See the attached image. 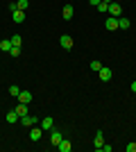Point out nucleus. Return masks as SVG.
<instances>
[{
  "instance_id": "obj_1",
  "label": "nucleus",
  "mask_w": 136,
  "mask_h": 152,
  "mask_svg": "<svg viewBox=\"0 0 136 152\" xmlns=\"http://www.w3.org/2000/svg\"><path fill=\"white\" fill-rule=\"evenodd\" d=\"M97 75H100V80H102V82H109L111 77H113V70L107 68V66H102V68L97 70Z\"/></svg>"
},
{
  "instance_id": "obj_2",
  "label": "nucleus",
  "mask_w": 136,
  "mask_h": 152,
  "mask_svg": "<svg viewBox=\"0 0 136 152\" xmlns=\"http://www.w3.org/2000/svg\"><path fill=\"white\" fill-rule=\"evenodd\" d=\"M18 123H23V125H25V127H32V125H36V123H41L39 121V118H36V116H20V121Z\"/></svg>"
},
{
  "instance_id": "obj_3",
  "label": "nucleus",
  "mask_w": 136,
  "mask_h": 152,
  "mask_svg": "<svg viewBox=\"0 0 136 152\" xmlns=\"http://www.w3.org/2000/svg\"><path fill=\"white\" fill-rule=\"evenodd\" d=\"M59 45H61L64 50H71L73 48V39L68 37V34H61V37H59Z\"/></svg>"
},
{
  "instance_id": "obj_4",
  "label": "nucleus",
  "mask_w": 136,
  "mask_h": 152,
  "mask_svg": "<svg viewBox=\"0 0 136 152\" xmlns=\"http://www.w3.org/2000/svg\"><path fill=\"white\" fill-rule=\"evenodd\" d=\"M104 27L109 32H113V30H118V16H109V18L104 20Z\"/></svg>"
},
{
  "instance_id": "obj_5",
  "label": "nucleus",
  "mask_w": 136,
  "mask_h": 152,
  "mask_svg": "<svg viewBox=\"0 0 136 152\" xmlns=\"http://www.w3.org/2000/svg\"><path fill=\"white\" fill-rule=\"evenodd\" d=\"M61 132H57V129H50V145H59L61 143Z\"/></svg>"
},
{
  "instance_id": "obj_6",
  "label": "nucleus",
  "mask_w": 136,
  "mask_h": 152,
  "mask_svg": "<svg viewBox=\"0 0 136 152\" xmlns=\"http://www.w3.org/2000/svg\"><path fill=\"white\" fill-rule=\"evenodd\" d=\"M102 145H104V134H102V132H95V139H93V148H95V150H102Z\"/></svg>"
},
{
  "instance_id": "obj_7",
  "label": "nucleus",
  "mask_w": 136,
  "mask_h": 152,
  "mask_svg": "<svg viewBox=\"0 0 136 152\" xmlns=\"http://www.w3.org/2000/svg\"><path fill=\"white\" fill-rule=\"evenodd\" d=\"M39 125H41V129H45V132H50V129H55V127H52L55 123H52V118H50V116H45V118H41V123H39Z\"/></svg>"
},
{
  "instance_id": "obj_8",
  "label": "nucleus",
  "mask_w": 136,
  "mask_h": 152,
  "mask_svg": "<svg viewBox=\"0 0 136 152\" xmlns=\"http://www.w3.org/2000/svg\"><path fill=\"white\" fill-rule=\"evenodd\" d=\"M109 16H120V14H123V9H120V5H118V2H109Z\"/></svg>"
},
{
  "instance_id": "obj_9",
  "label": "nucleus",
  "mask_w": 136,
  "mask_h": 152,
  "mask_svg": "<svg viewBox=\"0 0 136 152\" xmlns=\"http://www.w3.org/2000/svg\"><path fill=\"white\" fill-rule=\"evenodd\" d=\"M61 16H64V20H71L73 16H75V9H73L71 5H66L64 9H61Z\"/></svg>"
},
{
  "instance_id": "obj_10",
  "label": "nucleus",
  "mask_w": 136,
  "mask_h": 152,
  "mask_svg": "<svg viewBox=\"0 0 136 152\" xmlns=\"http://www.w3.org/2000/svg\"><path fill=\"white\" fill-rule=\"evenodd\" d=\"M41 134H43V129L32 125V129H30V139H32V141H41Z\"/></svg>"
},
{
  "instance_id": "obj_11",
  "label": "nucleus",
  "mask_w": 136,
  "mask_h": 152,
  "mask_svg": "<svg viewBox=\"0 0 136 152\" xmlns=\"http://www.w3.org/2000/svg\"><path fill=\"white\" fill-rule=\"evenodd\" d=\"M57 150H59V152H71V150H73L71 141H68V139H61V143L57 145Z\"/></svg>"
},
{
  "instance_id": "obj_12",
  "label": "nucleus",
  "mask_w": 136,
  "mask_h": 152,
  "mask_svg": "<svg viewBox=\"0 0 136 152\" xmlns=\"http://www.w3.org/2000/svg\"><path fill=\"white\" fill-rule=\"evenodd\" d=\"M18 102H25V104H30V102H32V91H20Z\"/></svg>"
},
{
  "instance_id": "obj_13",
  "label": "nucleus",
  "mask_w": 136,
  "mask_h": 152,
  "mask_svg": "<svg viewBox=\"0 0 136 152\" xmlns=\"http://www.w3.org/2000/svg\"><path fill=\"white\" fill-rule=\"evenodd\" d=\"M129 27H132L129 18H120V16H118V30H129Z\"/></svg>"
},
{
  "instance_id": "obj_14",
  "label": "nucleus",
  "mask_w": 136,
  "mask_h": 152,
  "mask_svg": "<svg viewBox=\"0 0 136 152\" xmlns=\"http://www.w3.org/2000/svg\"><path fill=\"white\" fill-rule=\"evenodd\" d=\"M14 14V23H23L25 20V12L23 9H16V12H12Z\"/></svg>"
},
{
  "instance_id": "obj_15",
  "label": "nucleus",
  "mask_w": 136,
  "mask_h": 152,
  "mask_svg": "<svg viewBox=\"0 0 136 152\" xmlns=\"http://www.w3.org/2000/svg\"><path fill=\"white\" fill-rule=\"evenodd\" d=\"M20 121V116L16 114V109H14V111H9V114H7V123H12V125H16V123Z\"/></svg>"
},
{
  "instance_id": "obj_16",
  "label": "nucleus",
  "mask_w": 136,
  "mask_h": 152,
  "mask_svg": "<svg viewBox=\"0 0 136 152\" xmlns=\"http://www.w3.org/2000/svg\"><path fill=\"white\" fill-rule=\"evenodd\" d=\"M0 50H2V52L12 50V39H2V41H0Z\"/></svg>"
},
{
  "instance_id": "obj_17",
  "label": "nucleus",
  "mask_w": 136,
  "mask_h": 152,
  "mask_svg": "<svg viewBox=\"0 0 136 152\" xmlns=\"http://www.w3.org/2000/svg\"><path fill=\"white\" fill-rule=\"evenodd\" d=\"M27 111H30V109H27L25 102H18V104H16V114H18V116H25Z\"/></svg>"
},
{
  "instance_id": "obj_18",
  "label": "nucleus",
  "mask_w": 136,
  "mask_h": 152,
  "mask_svg": "<svg viewBox=\"0 0 136 152\" xmlns=\"http://www.w3.org/2000/svg\"><path fill=\"white\" fill-rule=\"evenodd\" d=\"M27 7H30V0H16V9H23V12H25Z\"/></svg>"
},
{
  "instance_id": "obj_19",
  "label": "nucleus",
  "mask_w": 136,
  "mask_h": 152,
  "mask_svg": "<svg viewBox=\"0 0 136 152\" xmlns=\"http://www.w3.org/2000/svg\"><path fill=\"white\" fill-rule=\"evenodd\" d=\"M9 95H12V98H18V95H20V89L16 86V84H12V86H9Z\"/></svg>"
},
{
  "instance_id": "obj_20",
  "label": "nucleus",
  "mask_w": 136,
  "mask_h": 152,
  "mask_svg": "<svg viewBox=\"0 0 136 152\" xmlns=\"http://www.w3.org/2000/svg\"><path fill=\"white\" fill-rule=\"evenodd\" d=\"M97 12H100V14H107V12H109V2H100V5H97Z\"/></svg>"
},
{
  "instance_id": "obj_21",
  "label": "nucleus",
  "mask_w": 136,
  "mask_h": 152,
  "mask_svg": "<svg viewBox=\"0 0 136 152\" xmlns=\"http://www.w3.org/2000/svg\"><path fill=\"white\" fill-rule=\"evenodd\" d=\"M89 68H91V70H100V68H102V64L97 61V59H93V61L89 64Z\"/></svg>"
},
{
  "instance_id": "obj_22",
  "label": "nucleus",
  "mask_w": 136,
  "mask_h": 152,
  "mask_svg": "<svg viewBox=\"0 0 136 152\" xmlns=\"http://www.w3.org/2000/svg\"><path fill=\"white\" fill-rule=\"evenodd\" d=\"M9 55H12V57H18V55H20V45H12Z\"/></svg>"
},
{
  "instance_id": "obj_23",
  "label": "nucleus",
  "mask_w": 136,
  "mask_h": 152,
  "mask_svg": "<svg viewBox=\"0 0 136 152\" xmlns=\"http://www.w3.org/2000/svg\"><path fill=\"white\" fill-rule=\"evenodd\" d=\"M20 43H23L20 34H14V37H12V45H20Z\"/></svg>"
},
{
  "instance_id": "obj_24",
  "label": "nucleus",
  "mask_w": 136,
  "mask_h": 152,
  "mask_svg": "<svg viewBox=\"0 0 136 152\" xmlns=\"http://www.w3.org/2000/svg\"><path fill=\"white\" fill-rule=\"evenodd\" d=\"M125 150H127V152H136V143H127V145H125Z\"/></svg>"
},
{
  "instance_id": "obj_25",
  "label": "nucleus",
  "mask_w": 136,
  "mask_h": 152,
  "mask_svg": "<svg viewBox=\"0 0 136 152\" xmlns=\"http://www.w3.org/2000/svg\"><path fill=\"white\" fill-rule=\"evenodd\" d=\"M129 89H132V91H134V93H136V80H134V82H132V86H129Z\"/></svg>"
},
{
  "instance_id": "obj_26",
  "label": "nucleus",
  "mask_w": 136,
  "mask_h": 152,
  "mask_svg": "<svg viewBox=\"0 0 136 152\" xmlns=\"http://www.w3.org/2000/svg\"><path fill=\"white\" fill-rule=\"evenodd\" d=\"M102 2H109V0H102Z\"/></svg>"
}]
</instances>
